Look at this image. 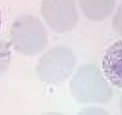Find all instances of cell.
Wrapping results in <instances>:
<instances>
[{
    "label": "cell",
    "instance_id": "cell-7",
    "mask_svg": "<svg viewBox=\"0 0 122 115\" xmlns=\"http://www.w3.org/2000/svg\"><path fill=\"white\" fill-rule=\"evenodd\" d=\"M112 26L117 34L122 37V4L118 5L117 12L113 16Z\"/></svg>",
    "mask_w": 122,
    "mask_h": 115
},
{
    "label": "cell",
    "instance_id": "cell-9",
    "mask_svg": "<svg viewBox=\"0 0 122 115\" xmlns=\"http://www.w3.org/2000/svg\"><path fill=\"white\" fill-rule=\"evenodd\" d=\"M41 115H64L62 113L57 112H47V113H44L41 114Z\"/></svg>",
    "mask_w": 122,
    "mask_h": 115
},
{
    "label": "cell",
    "instance_id": "cell-11",
    "mask_svg": "<svg viewBox=\"0 0 122 115\" xmlns=\"http://www.w3.org/2000/svg\"><path fill=\"white\" fill-rule=\"evenodd\" d=\"M1 11H0V28H1Z\"/></svg>",
    "mask_w": 122,
    "mask_h": 115
},
{
    "label": "cell",
    "instance_id": "cell-1",
    "mask_svg": "<svg viewBox=\"0 0 122 115\" xmlns=\"http://www.w3.org/2000/svg\"><path fill=\"white\" fill-rule=\"evenodd\" d=\"M70 86L74 97L80 103H108L112 97V89L93 64L80 67Z\"/></svg>",
    "mask_w": 122,
    "mask_h": 115
},
{
    "label": "cell",
    "instance_id": "cell-6",
    "mask_svg": "<svg viewBox=\"0 0 122 115\" xmlns=\"http://www.w3.org/2000/svg\"><path fill=\"white\" fill-rule=\"evenodd\" d=\"M84 16L92 21H102L108 17L116 5V0H78Z\"/></svg>",
    "mask_w": 122,
    "mask_h": 115
},
{
    "label": "cell",
    "instance_id": "cell-4",
    "mask_svg": "<svg viewBox=\"0 0 122 115\" xmlns=\"http://www.w3.org/2000/svg\"><path fill=\"white\" fill-rule=\"evenodd\" d=\"M40 10L46 23L57 33L72 31L78 23L76 0H43Z\"/></svg>",
    "mask_w": 122,
    "mask_h": 115
},
{
    "label": "cell",
    "instance_id": "cell-2",
    "mask_svg": "<svg viewBox=\"0 0 122 115\" xmlns=\"http://www.w3.org/2000/svg\"><path fill=\"white\" fill-rule=\"evenodd\" d=\"M10 42L16 51L34 55L42 51L47 44V32L41 21L30 14L16 19L10 29Z\"/></svg>",
    "mask_w": 122,
    "mask_h": 115
},
{
    "label": "cell",
    "instance_id": "cell-10",
    "mask_svg": "<svg viewBox=\"0 0 122 115\" xmlns=\"http://www.w3.org/2000/svg\"><path fill=\"white\" fill-rule=\"evenodd\" d=\"M120 109L121 112L122 113V94L120 97Z\"/></svg>",
    "mask_w": 122,
    "mask_h": 115
},
{
    "label": "cell",
    "instance_id": "cell-3",
    "mask_svg": "<svg viewBox=\"0 0 122 115\" xmlns=\"http://www.w3.org/2000/svg\"><path fill=\"white\" fill-rule=\"evenodd\" d=\"M76 65L73 52L63 46L53 47L38 62L37 73L41 81L47 83L64 82L72 73Z\"/></svg>",
    "mask_w": 122,
    "mask_h": 115
},
{
    "label": "cell",
    "instance_id": "cell-8",
    "mask_svg": "<svg viewBox=\"0 0 122 115\" xmlns=\"http://www.w3.org/2000/svg\"><path fill=\"white\" fill-rule=\"evenodd\" d=\"M77 115H109V113L102 108L90 107L83 109Z\"/></svg>",
    "mask_w": 122,
    "mask_h": 115
},
{
    "label": "cell",
    "instance_id": "cell-5",
    "mask_svg": "<svg viewBox=\"0 0 122 115\" xmlns=\"http://www.w3.org/2000/svg\"><path fill=\"white\" fill-rule=\"evenodd\" d=\"M102 69L106 78L114 86L122 88V40L112 43L105 50Z\"/></svg>",
    "mask_w": 122,
    "mask_h": 115
}]
</instances>
